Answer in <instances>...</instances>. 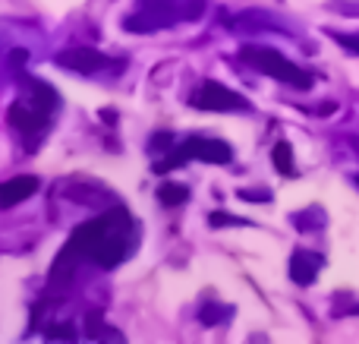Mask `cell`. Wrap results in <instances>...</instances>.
<instances>
[{"instance_id": "obj_1", "label": "cell", "mask_w": 359, "mask_h": 344, "mask_svg": "<svg viewBox=\"0 0 359 344\" xmlns=\"http://www.w3.org/2000/svg\"><path fill=\"white\" fill-rule=\"evenodd\" d=\"M240 57L249 63V67L262 70V73H268L271 79H278V82H287V86H293V88H312V76L303 73L297 63H290L284 54H280V51H274V48L243 44Z\"/></svg>"}, {"instance_id": "obj_2", "label": "cell", "mask_w": 359, "mask_h": 344, "mask_svg": "<svg viewBox=\"0 0 359 344\" xmlns=\"http://www.w3.org/2000/svg\"><path fill=\"white\" fill-rule=\"evenodd\" d=\"M233 158V149L221 139H202V136H192L186 139L183 145L170 149V155L164 161L155 164V174H168V171L180 168L186 161H205V164H227Z\"/></svg>"}, {"instance_id": "obj_3", "label": "cell", "mask_w": 359, "mask_h": 344, "mask_svg": "<svg viewBox=\"0 0 359 344\" xmlns=\"http://www.w3.org/2000/svg\"><path fill=\"white\" fill-rule=\"evenodd\" d=\"M189 105L198 111H249V101L243 95L230 92L227 86H217V82H202L196 92L189 95Z\"/></svg>"}, {"instance_id": "obj_4", "label": "cell", "mask_w": 359, "mask_h": 344, "mask_svg": "<svg viewBox=\"0 0 359 344\" xmlns=\"http://www.w3.org/2000/svg\"><path fill=\"white\" fill-rule=\"evenodd\" d=\"M48 117H50V111H44V107L32 98L10 107V124L22 133H41L44 126H48Z\"/></svg>"}, {"instance_id": "obj_5", "label": "cell", "mask_w": 359, "mask_h": 344, "mask_svg": "<svg viewBox=\"0 0 359 344\" xmlns=\"http://www.w3.org/2000/svg\"><path fill=\"white\" fill-rule=\"evenodd\" d=\"M57 63L67 70H76V73H95V70H101L107 63V57L92 48H69L57 57Z\"/></svg>"}, {"instance_id": "obj_6", "label": "cell", "mask_w": 359, "mask_h": 344, "mask_svg": "<svg viewBox=\"0 0 359 344\" xmlns=\"http://www.w3.org/2000/svg\"><path fill=\"white\" fill-rule=\"evenodd\" d=\"M35 190H38V177H32V174L10 177V180L0 183V206H4V209L16 206V202L29 199V196L35 193Z\"/></svg>"}, {"instance_id": "obj_7", "label": "cell", "mask_w": 359, "mask_h": 344, "mask_svg": "<svg viewBox=\"0 0 359 344\" xmlns=\"http://www.w3.org/2000/svg\"><path fill=\"white\" fill-rule=\"evenodd\" d=\"M322 265H325L322 256H316V253H309V250H297L290 259V278L297 284H312Z\"/></svg>"}, {"instance_id": "obj_8", "label": "cell", "mask_w": 359, "mask_h": 344, "mask_svg": "<svg viewBox=\"0 0 359 344\" xmlns=\"http://www.w3.org/2000/svg\"><path fill=\"white\" fill-rule=\"evenodd\" d=\"M271 161H274V168L280 171L284 177H293V149H290V143H274V149H271Z\"/></svg>"}, {"instance_id": "obj_9", "label": "cell", "mask_w": 359, "mask_h": 344, "mask_svg": "<svg viewBox=\"0 0 359 344\" xmlns=\"http://www.w3.org/2000/svg\"><path fill=\"white\" fill-rule=\"evenodd\" d=\"M158 199H161L168 209L183 206V202L189 199V190L180 187V183H164V187H158Z\"/></svg>"}, {"instance_id": "obj_10", "label": "cell", "mask_w": 359, "mask_h": 344, "mask_svg": "<svg viewBox=\"0 0 359 344\" xmlns=\"http://www.w3.org/2000/svg\"><path fill=\"white\" fill-rule=\"evenodd\" d=\"M230 310L227 307H217V303H205L202 310H198V319H202V326H217L221 319H227Z\"/></svg>"}, {"instance_id": "obj_11", "label": "cell", "mask_w": 359, "mask_h": 344, "mask_svg": "<svg viewBox=\"0 0 359 344\" xmlns=\"http://www.w3.org/2000/svg\"><path fill=\"white\" fill-rule=\"evenodd\" d=\"M101 332H104V316L95 310V313L86 316V335L88 338H101Z\"/></svg>"}, {"instance_id": "obj_12", "label": "cell", "mask_w": 359, "mask_h": 344, "mask_svg": "<svg viewBox=\"0 0 359 344\" xmlns=\"http://www.w3.org/2000/svg\"><path fill=\"white\" fill-rule=\"evenodd\" d=\"M48 338H60V341H73L76 338V329L73 326H48Z\"/></svg>"}, {"instance_id": "obj_13", "label": "cell", "mask_w": 359, "mask_h": 344, "mask_svg": "<svg viewBox=\"0 0 359 344\" xmlns=\"http://www.w3.org/2000/svg\"><path fill=\"white\" fill-rule=\"evenodd\" d=\"M170 139H174V136H170V133H158V136L151 139V152H158V149H168V145H170Z\"/></svg>"}, {"instance_id": "obj_14", "label": "cell", "mask_w": 359, "mask_h": 344, "mask_svg": "<svg viewBox=\"0 0 359 344\" xmlns=\"http://www.w3.org/2000/svg\"><path fill=\"white\" fill-rule=\"evenodd\" d=\"M240 218H233V215H224V212H215L211 215V225H236Z\"/></svg>"}, {"instance_id": "obj_15", "label": "cell", "mask_w": 359, "mask_h": 344, "mask_svg": "<svg viewBox=\"0 0 359 344\" xmlns=\"http://www.w3.org/2000/svg\"><path fill=\"white\" fill-rule=\"evenodd\" d=\"M337 41H341L344 48H350V51H356V54H359V38H344V35H337Z\"/></svg>"}, {"instance_id": "obj_16", "label": "cell", "mask_w": 359, "mask_h": 344, "mask_svg": "<svg viewBox=\"0 0 359 344\" xmlns=\"http://www.w3.org/2000/svg\"><path fill=\"white\" fill-rule=\"evenodd\" d=\"M353 313H359V307H356V310H353Z\"/></svg>"}, {"instance_id": "obj_17", "label": "cell", "mask_w": 359, "mask_h": 344, "mask_svg": "<svg viewBox=\"0 0 359 344\" xmlns=\"http://www.w3.org/2000/svg\"><path fill=\"white\" fill-rule=\"evenodd\" d=\"M356 183H359V177H356Z\"/></svg>"}]
</instances>
